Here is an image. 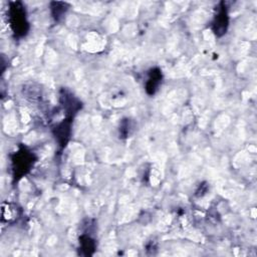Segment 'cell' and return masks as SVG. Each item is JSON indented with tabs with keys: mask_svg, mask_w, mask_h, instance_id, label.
<instances>
[{
	"mask_svg": "<svg viewBox=\"0 0 257 257\" xmlns=\"http://www.w3.org/2000/svg\"><path fill=\"white\" fill-rule=\"evenodd\" d=\"M68 8H69V5L65 2L57 1V2H51V4H50L51 14L56 21H60L63 18V16L66 14Z\"/></svg>",
	"mask_w": 257,
	"mask_h": 257,
	"instance_id": "52a82bcc",
	"label": "cell"
},
{
	"mask_svg": "<svg viewBox=\"0 0 257 257\" xmlns=\"http://www.w3.org/2000/svg\"><path fill=\"white\" fill-rule=\"evenodd\" d=\"M70 124H71V118H67L66 120H63L56 126L55 138L58 141L60 146H65V144L69 139Z\"/></svg>",
	"mask_w": 257,
	"mask_h": 257,
	"instance_id": "8992f818",
	"label": "cell"
},
{
	"mask_svg": "<svg viewBox=\"0 0 257 257\" xmlns=\"http://www.w3.org/2000/svg\"><path fill=\"white\" fill-rule=\"evenodd\" d=\"M80 249L84 251L85 255H91L95 249V242L89 235H82L79 238Z\"/></svg>",
	"mask_w": 257,
	"mask_h": 257,
	"instance_id": "ba28073f",
	"label": "cell"
},
{
	"mask_svg": "<svg viewBox=\"0 0 257 257\" xmlns=\"http://www.w3.org/2000/svg\"><path fill=\"white\" fill-rule=\"evenodd\" d=\"M162 79H163V75H162L161 69L158 67L152 68L148 72V78H147L146 84H145L147 93L150 95H154L158 91V89L162 83Z\"/></svg>",
	"mask_w": 257,
	"mask_h": 257,
	"instance_id": "277c9868",
	"label": "cell"
},
{
	"mask_svg": "<svg viewBox=\"0 0 257 257\" xmlns=\"http://www.w3.org/2000/svg\"><path fill=\"white\" fill-rule=\"evenodd\" d=\"M130 119H123L119 126V136L120 138H127L130 136Z\"/></svg>",
	"mask_w": 257,
	"mask_h": 257,
	"instance_id": "9c48e42d",
	"label": "cell"
},
{
	"mask_svg": "<svg viewBox=\"0 0 257 257\" xmlns=\"http://www.w3.org/2000/svg\"><path fill=\"white\" fill-rule=\"evenodd\" d=\"M62 105L64 107V109L66 110V112L68 113L69 117H71L73 114L76 113V111L79 110V108L81 107V103L80 101L75 98L71 93H68L66 91H63V93L60 96Z\"/></svg>",
	"mask_w": 257,
	"mask_h": 257,
	"instance_id": "5b68a950",
	"label": "cell"
},
{
	"mask_svg": "<svg viewBox=\"0 0 257 257\" xmlns=\"http://www.w3.org/2000/svg\"><path fill=\"white\" fill-rule=\"evenodd\" d=\"M8 18L12 31L18 37L25 36L29 29L24 5L19 1L9 3Z\"/></svg>",
	"mask_w": 257,
	"mask_h": 257,
	"instance_id": "6da1fadb",
	"label": "cell"
},
{
	"mask_svg": "<svg viewBox=\"0 0 257 257\" xmlns=\"http://www.w3.org/2000/svg\"><path fill=\"white\" fill-rule=\"evenodd\" d=\"M229 25V16L227 12V7L224 2H221L217 8V14L215 15L212 22V30L217 37L223 36Z\"/></svg>",
	"mask_w": 257,
	"mask_h": 257,
	"instance_id": "3957f363",
	"label": "cell"
},
{
	"mask_svg": "<svg viewBox=\"0 0 257 257\" xmlns=\"http://www.w3.org/2000/svg\"><path fill=\"white\" fill-rule=\"evenodd\" d=\"M11 162L13 178L18 180L30 171L31 167L35 162V159L34 155L31 152H29L25 148H21L12 156Z\"/></svg>",
	"mask_w": 257,
	"mask_h": 257,
	"instance_id": "7a4b0ae2",
	"label": "cell"
}]
</instances>
